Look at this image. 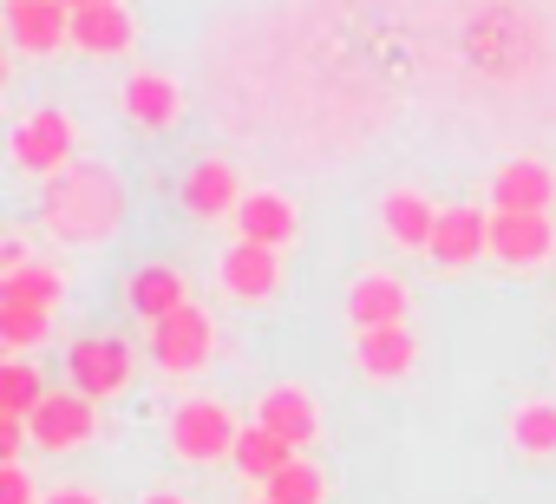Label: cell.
<instances>
[{
    "label": "cell",
    "instance_id": "ac0fdd59",
    "mask_svg": "<svg viewBox=\"0 0 556 504\" xmlns=\"http://www.w3.org/2000/svg\"><path fill=\"white\" fill-rule=\"evenodd\" d=\"M255 419H262L275 439H289V445H308V439H315V400H308L302 387H275Z\"/></svg>",
    "mask_w": 556,
    "mask_h": 504
},
{
    "label": "cell",
    "instance_id": "2e32d148",
    "mask_svg": "<svg viewBox=\"0 0 556 504\" xmlns=\"http://www.w3.org/2000/svg\"><path fill=\"white\" fill-rule=\"evenodd\" d=\"M236 203H242V190H236V171H229V164L203 158V164L184 177V210H190V216H223V210H236Z\"/></svg>",
    "mask_w": 556,
    "mask_h": 504
},
{
    "label": "cell",
    "instance_id": "44dd1931",
    "mask_svg": "<svg viewBox=\"0 0 556 504\" xmlns=\"http://www.w3.org/2000/svg\"><path fill=\"white\" fill-rule=\"evenodd\" d=\"M60 276L53 269H40V263H27V269H14V276H0V308H60Z\"/></svg>",
    "mask_w": 556,
    "mask_h": 504
},
{
    "label": "cell",
    "instance_id": "5bb4252c",
    "mask_svg": "<svg viewBox=\"0 0 556 504\" xmlns=\"http://www.w3.org/2000/svg\"><path fill=\"white\" fill-rule=\"evenodd\" d=\"M236 229H242V242L282 249V242L295 236V210H289V197H275V190H255V197H242V203H236Z\"/></svg>",
    "mask_w": 556,
    "mask_h": 504
},
{
    "label": "cell",
    "instance_id": "7a4b0ae2",
    "mask_svg": "<svg viewBox=\"0 0 556 504\" xmlns=\"http://www.w3.org/2000/svg\"><path fill=\"white\" fill-rule=\"evenodd\" d=\"M236 419L216 406V400H184L177 413H170V445H177V458H190V465H216V458H236Z\"/></svg>",
    "mask_w": 556,
    "mask_h": 504
},
{
    "label": "cell",
    "instance_id": "ffe728a7",
    "mask_svg": "<svg viewBox=\"0 0 556 504\" xmlns=\"http://www.w3.org/2000/svg\"><path fill=\"white\" fill-rule=\"evenodd\" d=\"M73 47H86V53H125V47H131V14H125V8L73 14Z\"/></svg>",
    "mask_w": 556,
    "mask_h": 504
},
{
    "label": "cell",
    "instance_id": "3957f363",
    "mask_svg": "<svg viewBox=\"0 0 556 504\" xmlns=\"http://www.w3.org/2000/svg\"><path fill=\"white\" fill-rule=\"evenodd\" d=\"M66 380H73V393L105 400V393H118L131 380V348L118 335H86V341L66 348Z\"/></svg>",
    "mask_w": 556,
    "mask_h": 504
},
{
    "label": "cell",
    "instance_id": "8fae6325",
    "mask_svg": "<svg viewBox=\"0 0 556 504\" xmlns=\"http://www.w3.org/2000/svg\"><path fill=\"white\" fill-rule=\"evenodd\" d=\"M348 322L367 335V328H406V289L393 276H361L348 289Z\"/></svg>",
    "mask_w": 556,
    "mask_h": 504
},
{
    "label": "cell",
    "instance_id": "484cf974",
    "mask_svg": "<svg viewBox=\"0 0 556 504\" xmlns=\"http://www.w3.org/2000/svg\"><path fill=\"white\" fill-rule=\"evenodd\" d=\"M47 328H53L47 308H0V341L8 348H34V341H47Z\"/></svg>",
    "mask_w": 556,
    "mask_h": 504
},
{
    "label": "cell",
    "instance_id": "4316f807",
    "mask_svg": "<svg viewBox=\"0 0 556 504\" xmlns=\"http://www.w3.org/2000/svg\"><path fill=\"white\" fill-rule=\"evenodd\" d=\"M34 432H27V419H8L0 413V465H21V445H27Z\"/></svg>",
    "mask_w": 556,
    "mask_h": 504
},
{
    "label": "cell",
    "instance_id": "5b68a950",
    "mask_svg": "<svg viewBox=\"0 0 556 504\" xmlns=\"http://www.w3.org/2000/svg\"><path fill=\"white\" fill-rule=\"evenodd\" d=\"M8 151H14L21 171H47V177H60L66 158H73V118H66V112H34V118L14 131Z\"/></svg>",
    "mask_w": 556,
    "mask_h": 504
},
{
    "label": "cell",
    "instance_id": "603a6c76",
    "mask_svg": "<svg viewBox=\"0 0 556 504\" xmlns=\"http://www.w3.org/2000/svg\"><path fill=\"white\" fill-rule=\"evenodd\" d=\"M125 112H131L138 125L164 131V125L177 118V86H170V79H157V73H138V79L125 86Z\"/></svg>",
    "mask_w": 556,
    "mask_h": 504
},
{
    "label": "cell",
    "instance_id": "277c9868",
    "mask_svg": "<svg viewBox=\"0 0 556 504\" xmlns=\"http://www.w3.org/2000/svg\"><path fill=\"white\" fill-rule=\"evenodd\" d=\"M151 361L164 374H197L210 361V315L203 308H177L170 322L151 328Z\"/></svg>",
    "mask_w": 556,
    "mask_h": 504
},
{
    "label": "cell",
    "instance_id": "7c38bea8",
    "mask_svg": "<svg viewBox=\"0 0 556 504\" xmlns=\"http://www.w3.org/2000/svg\"><path fill=\"white\" fill-rule=\"evenodd\" d=\"M354 361H361L367 380H400V374H413L419 341H413V328H367L354 341Z\"/></svg>",
    "mask_w": 556,
    "mask_h": 504
},
{
    "label": "cell",
    "instance_id": "52a82bcc",
    "mask_svg": "<svg viewBox=\"0 0 556 504\" xmlns=\"http://www.w3.org/2000/svg\"><path fill=\"white\" fill-rule=\"evenodd\" d=\"M484 249H491V216H478V210H439V229H432V249H426L432 263L471 269Z\"/></svg>",
    "mask_w": 556,
    "mask_h": 504
},
{
    "label": "cell",
    "instance_id": "9c48e42d",
    "mask_svg": "<svg viewBox=\"0 0 556 504\" xmlns=\"http://www.w3.org/2000/svg\"><path fill=\"white\" fill-rule=\"evenodd\" d=\"M8 34L21 53H53L60 40H73V14L60 0H21V8H8Z\"/></svg>",
    "mask_w": 556,
    "mask_h": 504
},
{
    "label": "cell",
    "instance_id": "8992f818",
    "mask_svg": "<svg viewBox=\"0 0 556 504\" xmlns=\"http://www.w3.org/2000/svg\"><path fill=\"white\" fill-rule=\"evenodd\" d=\"M27 432H34V445H47V452H73V445L92 439V400H86V393H47V406L27 419Z\"/></svg>",
    "mask_w": 556,
    "mask_h": 504
},
{
    "label": "cell",
    "instance_id": "f1b7e54d",
    "mask_svg": "<svg viewBox=\"0 0 556 504\" xmlns=\"http://www.w3.org/2000/svg\"><path fill=\"white\" fill-rule=\"evenodd\" d=\"M66 14H92V8H118V0H60Z\"/></svg>",
    "mask_w": 556,
    "mask_h": 504
},
{
    "label": "cell",
    "instance_id": "d6986e66",
    "mask_svg": "<svg viewBox=\"0 0 556 504\" xmlns=\"http://www.w3.org/2000/svg\"><path fill=\"white\" fill-rule=\"evenodd\" d=\"M380 223H387V236H393V242H406V249H432L439 210H432L426 197H413V190H393V197L380 203Z\"/></svg>",
    "mask_w": 556,
    "mask_h": 504
},
{
    "label": "cell",
    "instance_id": "ba28073f",
    "mask_svg": "<svg viewBox=\"0 0 556 504\" xmlns=\"http://www.w3.org/2000/svg\"><path fill=\"white\" fill-rule=\"evenodd\" d=\"M549 197H556V177H549L543 164H530V158L504 164V171H497V184H491L497 216H543V210H549Z\"/></svg>",
    "mask_w": 556,
    "mask_h": 504
},
{
    "label": "cell",
    "instance_id": "1f68e13d",
    "mask_svg": "<svg viewBox=\"0 0 556 504\" xmlns=\"http://www.w3.org/2000/svg\"><path fill=\"white\" fill-rule=\"evenodd\" d=\"M8 8H21V0H8Z\"/></svg>",
    "mask_w": 556,
    "mask_h": 504
},
{
    "label": "cell",
    "instance_id": "6da1fadb",
    "mask_svg": "<svg viewBox=\"0 0 556 504\" xmlns=\"http://www.w3.org/2000/svg\"><path fill=\"white\" fill-rule=\"evenodd\" d=\"M47 223L66 242H105L125 223V184L105 164H66L47 184Z\"/></svg>",
    "mask_w": 556,
    "mask_h": 504
},
{
    "label": "cell",
    "instance_id": "4dcf8cb0",
    "mask_svg": "<svg viewBox=\"0 0 556 504\" xmlns=\"http://www.w3.org/2000/svg\"><path fill=\"white\" fill-rule=\"evenodd\" d=\"M144 504H184V497H170V491H157V497H144Z\"/></svg>",
    "mask_w": 556,
    "mask_h": 504
},
{
    "label": "cell",
    "instance_id": "83f0119b",
    "mask_svg": "<svg viewBox=\"0 0 556 504\" xmlns=\"http://www.w3.org/2000/svg\"><path fill=\"white\" fill-rule=\"evenodd\" d=\"M0 504H34V478L21 465H0Z\"/></svg>",
    "mask_w": 556,
    "mask_h": 504
},
{
    "label": "cell",
    "instance_id": "30bf717a",
    "mask_svg": "<svg viewBox=\"0 0 556 504\" xmlns=\"http://www.w3.org/2000/svg\"><path fill=\"white\" fill-rule=\"evenodd\" d=\"M223 289L242 295V302H268L275 289H282V269H275V249L262 242H236L223 256Z\"/></svg>",
    "mask_w": 556,
    "mask_h": 504
},
{
    "label": "cell",
    "instance_id": "f546056e",
    "mask_svg": "<svg viewBox=\"0 0 556 504\" xmlns=\"http://www.w3.org/2000/svg\"><path fill=\"white\" fill-rule=\"evenodd\" d=\"M47 504H99V497H92V491H53Z\"/></svg>",
    "mask_w": 556,
    "mask_h": 504
},
{
    "label": "cell",
    "instance_id": "9a60e30c",
    "mask_svg": "<svg viewBox=\"0 0 556 504\" xmlns=\"http://www.w3.org/2000/svg\"><path fill=\"white\" fill-rule=\"evenodd\" d=\"M177 308H190V302H184V276L164 269V263H144V269L131 276V315L157 328V322H170Z\"/></svg>",
    "mask_w": 556,
    "mask_h": 504
},
{
    "label": "cell",
    "instance_id": "d4e9b609",
    "mask_svg": "<svg viewBox=\"0 0 556 504\" xmlns=\"http://www.w3.org/2000/svg\"><path fill=\"white\" fill-rule=\"evenodd\" d=\"M510 439H517V452H556V406L549 400H536V406H517V419H510Z\"/></svg>",
    "mask_w": 556,
    "mask_h": 504
},
{
    "label": "cell",
    "instance_id": "e0dca14e",
    "mask_svg": "<svg viewBox=\"0 0 556 504\" xmlns=\"http://www.w3.org/2000/svg\"><path fill=\"white\" fill-rule=\"evenodd\" d=\"M282 465H295V445H289V439H275V432H268L262 419L236 432V471H242V478L268 484V478L282 471Z\"/></svg>",
    "mask_w": 556,
    "mask_h": 504
},
{
    "label": "cell",
    "instance_id": "4fadbf2b",
    "mask_svg": "<svg viewBox=\"0 0 556 504\" xmlns=\"http://www.w3.org/2000/svg\"><path fill=\"white\" fill-rule=\"evenodd\" d=\"M549 216H491V256H504L510 269H530L549 256Z\"/></svg>",
    "mask_w": 556,
    "mask_h": 504
},
{
    "label": "cell",
    "instance_id": "d6a6232c",
    "mask_svg": "<svg viewBox=\"0 0 556 504\" xmlns=\"http://www.w3.org/2000/svg\"><path fill=\"white\" fill-rule=\"evenodd\" d=\"M262 504H268V497H262Z\"/></svg>",
    "mask_w": 556,
    "mask_h": 504
},
{
    "label": "cell",
    "instance_id": "cb8c5ba5",
    "mask_svg": "<svg viewBox=\"0 0 556 504\" xmlns=\"http://www.w3.org/2000/svg\"><path fill=\"white\" fill-rule=\"evenodd\" d=\"M262 497L268 504H321V471L308 458H295V465H282V471L262 484Z\"/></svg>",
    "mask_w": 556,
    "mask_h": 504
},
{
    "label": "cell",
    "instance_id": "7402d4cb",
    "mask_svg": "<svg viewBox=\"0 0 556 504\" xmlns=\"http://www.w3.org/2000/svg\"><path fill=\"white\" fill-rule=\"evenodd\" d=\"M47 380L27 367V361H0V413H8V419H34L40 406H47Z\"/></svg>",
    "mask_w": 556,
    "mask_h": 504
}]
</instances>
